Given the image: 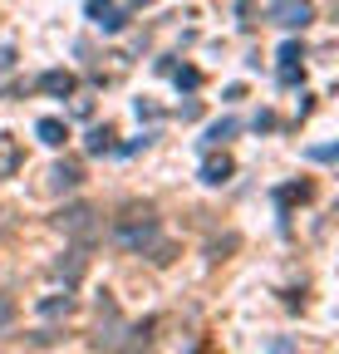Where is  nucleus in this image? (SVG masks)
<instances>
[{
    "mask_svg": "<svg viewBox=\"0 0 339 354\" xmlns=\"http://www.w3.org/2000/svg\"><path fill=\"white\" fill-rule=\"evenodd\" d=\"M118 246H128V251H153L157 246V221H153V207H128L118 216Z\"/></svg>",
    "mask_w": 339,
    "mask_h": 354,
    "instance_id": "obj_1",
    "label": "nucleus"
},
{
    "mask_svg": "<svg viewBox=\"0 0 339 354\" xmlns=\"http://www.w3.org/2000/svg\"><path fill=\"white\" fill-rule=\"evenodd\" d=\"M59 232L74 236V241H94V236H99V212H94L89 202L64 207V212H59Z\"/></svg>",
    "mask_w": 339,
    "mask_h": 354,
    "instance_id": "obj_2",
    "label": "nucleus"
},
{
    "mask_svg": "<svg viewBox=\"0 0 339 354\" xmlns=\"http://www.w3.org/2000/svg\"><path fill=\"white\" fill-rule=\"evenodd\" d=\"M271 20H275L280 30H305V25L315 20V10H310V0H275V6H271Z\"/></svg>",
    "mask_w": 339,
    "mask_h": 354,
    "instance_id": "obj_3",
    "label": "nucleus"
},
{
    "mask_svg": "<svg viewBox=\"0 0 339 354\" xmlns=\"http://www.w3.org/2000/svg\"><path fill=\"white\" fill-rule=\"evenodd\" d=\"M275 59H280V84H300V79H305V64H300L305 55H300V44H295V39L280 44V55H275Z\"/></svg>",
    "mask_w": 339,
    "mask_h": 354,
    "instance_id": "obj_4",
    "label": "nucleus"
},
{
    "mask_svg": "<svg viewBox=\"0 0 339 354\" xmlns=\"http://www.w3.org/2000/svg\"><path fill=\"white\" fill-rule=\"evenodd\" d=\"M39 88H45L50 99H69L74 88H79V79L69 69H45V74H39Z\"/></svg>",
    "mask_w": 339,
    "mask_h": 354,
    "instance_id": "obj_5",
    "label": "nucleus"
},
{
    "mask_svg": "<svg viewBox=\"0 0 339 354\" xmlns=\"http://www.w3.org/2000/svg\"><path fill=\"white\" fill-rule=\"evenodd\" d=\"M89 20H94L99 30H108V35L128 25V20H123V10L113 6V0H89Z\"/></svg>",
    "mask_w": 339,
    "mask_h": 354,
    "instance_id": "obj_6",
    "label": "nucleus"
},
{
    "mask_svg": "<svg viewBox=\"0 0 339 354\" xmlns=\"http://www.w3.org/2000/svg\"><path fill=\"white\" fill-rule=\"evenodd\" d=\"M20 162H25L20 138H15V133H0V177H15V172H20Z\"/></svg>",
    "mask_w": 339,
    "mask_h": 354,
    "instance_id": "obj_7",
    "label": "nucleus"
},
{
    "mask_svg": "<svg viewBox=\"0 0 339 354\" xmlns=\"http://www.w3.org/2000/svg\"><path fill=\"white\" fill-rule=\"evenodd\" d=\"M231 172H236V167H231L226 153H211V158L202 162V183H206V187H222V183H231Z\"/></svg>",
    "mask_w": 339,
    "mask_h": 354,
    "instance_id": "obj_8",
    "label": "nucleus"
},
{
    "mask_svg": "<svg viewBox=\"0 0 339 354\" xmlns=\"http://www.w3.org/2000/svg\"><path fill=\"white\" fill-rule=\"evenodd\" d=\"M35 133H39V143H45V148H64L69 123H64V118H39V123H35Z\"/></svg>",
    "mask_w": 339,
    "mask_h": 354,
    "instance_id": "obj_9",
    "label": "nucleus"
},
{
    "mask_svg": "<svg viewBox=\"0 0 339 354\" xmlns=\"http://www.w3.org/2000/svg\"><path fill=\"white\" fill-rule=\"evenodd\" d=\"M79 183H84L79 162H55V167H50V187H55V192H69V187H79Z\"/></svg>",
    "mask_w": 339,
    "mask_h": 354,
    "instance_id": "obj_10",
    "label": "nucleus"
},
{
    "mask_svg": "<svg viewBox=\"0 0 339 354\" xmlns=\"http://www.w3.org/2000/svg\"><path fill=\"white\" fill-rule=\"evenodd\" d=\"M39 315L45 320H69L74 315V295H45L39 300Z\"/></svg>",
    "mask_w": 339,
    "mask_h": 354,
    "instance_id": "obj_11",
    "label": "nucleus"
},
{
    "mask_svg": "<svg viewBox=\"0 0 339 354\" xmlns=\"http://www.w3.org/2000/svg\"><path fill=\"white\" fill-rule=\"evenodd\" d=\"M55 276H59L64 286H74V281L84 276V251H69L64 261H55Z\"/></svg>",
    "mask_w": 339,
    "mask_h": 354,
    "instance_id": "obj_12",
    "label": "nucleus"
},
{
    "mask_svg": "<svg viewBox=\"0 0 339 354\" xmlns=\"http://www.w3.org/2000/svg\"><path fill=\"white\" fill-rule=\"evenodd\" d=\"M236 128H241L236 118H222V123H211V128H206V138H202V143H206V148H222L226 138H236Z\"/></svg>",
    "mask_w": 339,
    "mask_h": 354,
    "instance_id": "obj_13",
    "label": "nucleus"
},
{
    "mask_svg": "<svg viewBox=\"0 0 339 354\" xmlns=\"http://www.w3.org/2000/svg\"><path fill=\"white\" fill-rule=\"evenodd\" d=\"M84 148H89V153H113V128H108V123H104V128H94Z\"/></svg>",
    "mask_w": 339,
    "mask_h": 354,
    "instance_id": "obj_14",
    "label": "nucleus"
},
{
    "mask_svg": "<svg viewBox=\"0 0 339 354\" xmlns=\"http://www.w3.org/2000/svg\"><path fill=\"white\" fill-rule=\"evenodd\" d=\"M275 197H280V207H295V202H305V197H310V183H285Z\"/></svg>",
    "mask_w": 339,
    "mask_h": 354,
    "instance_id": "obj_15",
    "label": "nucleus"
},
{
    "mask_svg": "<svg viewBox=\"0 0 339 354\" xmlns=\"http://www.w3.org/2000/svg\"><path fill=\"white\" fill-rule=\"evenodd\" d=\"M167 74H173V84H177V88H197V84H202V74H197L192 64H173Z\"/></svg>",
    "mask_w": 339,
    "mask_h": 354,
    "instance_id": "obj_16",
    "label": "nucleus"
},
{
    "mask_svg": "<svg viewBox=\"0 0 339 354\" xmlns=\"http://www.w3.org/2000/svg\"><path fill=\"white\" fill-rule=\"evenodd\" d=\"M133 113H138V118H148V123H153V118H162V109H157L153 99H138V104H133Z\"/></svg>",
    "mask_w": 339,
    "mask_h": 354,
    "instance_id": "obj_17",
    "label": "nucleus"
},
{
    "mask_svg": "<svg viewBox=\"0 0 339 354\" xmlns=\"http://www.w3.org/2000/svg\"><path fill=\"white\" fill-rule=\"evenodd\" d=\"M10 320H15V300H10L6 290H0V330H6Z\"/></svg>",
    "mask_w": 339,
    "mask_h": 354,
    "instance_id": "obj_18",
    "label": "nucleus"
},
{
    "mask_svg": "<svg viewBox=\"0 0 339 354\" xmlns=\"http://www.w3.org/2000/svg\"><path fill=\"white\" fill-rule=\"evenodd\" d=\"M334 153H339L334 143H320V148H310V158H315V162H334Z\"/></svg>",
    "mask_w": 339,
    "mask_h": 354,
    "instance_id": "obj_19",
    "label": "nucleus"
},
{
    "mask_svg": "<svg viewBox=\"0 0 339 354\" xmlns=\"http://www.w3.org/2000/svg\"><path fill=\"white\" fill-rule=\"evenodd\" d=\"M271 354H295V339H275V344H271Z\"/></svg>",
    "mask_w": 339,
    "mask_h": 354,
    "instance_id": "obj_20",
    "label": "nucleus"
},
{
    "mask_svg": "<svg viewBox=\"0 0 339 354\" xmlns=\"http://www.w3.org/2000/svg\"><path fill=\"white\" fill-rule=\"evenodd\" d=\"M251 6H256V0H236V10H241V15H251Z\"/></svg>",
    "mask_w": 339,
    "mask_h": 354,
    "instance_id": "obj_21",
    "label": "nucleus"
}]
</instances>
